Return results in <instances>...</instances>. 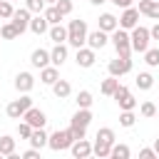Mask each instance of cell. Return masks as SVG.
<instances>
[{"instance_id":"cell-1","label":"cell","mask_w":159,"mask_h":159,"mask_svg":"<svg viewBox=\"0 0 159 159\" xmlns=\"http://www.w3.org/2000/svg\"><path fill=\"white\" fill-rule=\"evenodd\" d=\"M87 22L84 20H70V25H67V45L70 47H75V50H80V47H84L87 45Z\"/></svg>"},{"instance_id":"cell-2","label":"cell","mask_w":159,"mask_h":159,"mask_svg":"<svg viewBox=\"0 0 159 159\" xmlns=\"http://www.w3.org/2000/svg\"><path fill=\"white\" fill-rule=\"evenodd\" d=\"M109 42L114 45V50H117V55H124V57H132V37H129V32L124 30V27H117L114 32H109Z\"/></svg>"},{"instance_id":"cell-3","label":"cell","mask_w":159,"mask_h":159,"mask_svg":"<svg viewBox=\"0 0 159 159\" xmlns=\"http://www.w3.org/2000/svg\"><path fill=\"white\" fill-rule=\"evenodd\" d=\"M129 37H132V50H134V52H142V55H144V52L149 50V40H152L149 27L137 25V27L129 30Z\"/></svg>"},{"instance_id":"cell-4","label":"cell","mask_w":159,"mask_h":159,"mask_svg":"<svg viewBox=\"0 0 159 159\" xmlns=\"http://www.w3.org/2000/svg\"><path fill=\"white\" fill-rule=\"evenodd\" d=\"M30 107H32V97L25 92V94H20V99H12V102L5 107V112H7L10 119H22V114H25Z\"/></svg>"},{"instance_id":"cell-5","label":"cell","mask_w":159,"mask_h":159,"mask_svg":"<svg viewBox=\"0 0 159 159\" xmlns=\"http://www.w3.org/2000/svg\"><path fill=\"white\" fill-rule=\"evenodd\" d=\"M72 134H70V129H57V132H52L50 134V139H47V147L52 149V152H62V149H70L72 147Z\"/></svg>"},{"instance_id":"cell-6","label":"cell","mask_w":159,"mask_h":159,"mask_svg":"<svg viewBox=\"0 0 159 159\" xmlns=\"http://www.w3.org/2000/svg\"><path fill=\"white\" fill-rule=\"evenodd\" d=\"M107 70H109V75H114V77H122V75H127V72H132V57H124V55H117L114 60H109V65H107Z\"/></svg>"},{"instance_id":"cell-7","label":"cell","mask_w":159,"mask_h":159,"mask_svg":"<svg viewBox=\"0 0 159 159\" xmlns=\"http://www.w3.org/2000/svg\"><path fill=\"white\" fill-rule=\"evenodd\" d=\"M112 97H114V102L119 104V109H134V107H137V97H134L124 84H119Z\"/></svg>"},{"instance_id":"cell-8","label":"cell","mask_w":159,"mask_h":159,"mask_svg":"<svg viewBox=\"0 0 159 159\" xmlns=\"http://www.w3.org/2000/svg\"><path fill=\"white\" fill-rule=\"evenodd\" d=\"M30 20H32V12H30L27 7H17V10L12 12V17H10V22L17 27L20 35H22L25 30H30Z\"/></svg>"},{"instance_id":"cell-9","label":"cell","mask_w":159,"mask_h":159,"mask_svg":"<svg viewBox=\"0 0 159 159\" xmlns=\"http://www.w3.org/2000/svg\"><path fill=\"white\" fill-rule=\"evenodd\" d=\"M94 60H97V50H92L89 45H84V47H80V50L75 52V62H77L80 67H92Z\"/></svg>"},{"instance_id":"cell-10","label":"cell","mask_w":159,"mask_h":159,"mask_svg":"<svg viewBox=\"0 0 159 159\" xmlns=\"http://www.w3.org/2000/svg\"><path fill=\"white\" fill-rule=\"evenodd\" d=\"M139 25V10L137 7H124V12L119 15V27L124 30H132Z\"/></svg>"},{"instance_id":"cell-11","label":"cell","mask_w":159,"mask_h":159,"mask_svg":"<svg viewBox=\"0 0 159 159\" xmlns=\"http://www.w3.org/2000/svg\"><path fill=\"white\" fill-rule=\"evenodd\" d=\"M109 42V32H104V30H92V32H87V45L92 47V50H102L104 45Z\"/></svg>"},{"instance_id":"cell-12","label":"cell","mask_w":159,"mask_h":159,"mask_svg":"<svg viewBox=\"0 0 159 159\" xmlns=\"http://www.w3.org/2000/svg\"><path fill=\"white\" fill-rule=\"evenodd\" d=\"M22 119H25V122H30L35 129H40V127H45V124H47L45 112H42V109H37V107H30V109L22 114Z\"/></svg>"},{"instance_id":"cell-13","label":"cell","mask_w":159,"mask_h":159,"mask_svg":"<svg viewBox=\"0 0 159 159\" xmlns=\"http://www.w3.org/2000/svg\"><path fill=\"white\" fill-rule=\"evenodd\" d=\"M70 152H72L75 159H87V157H92V144L87 139H75L72 147H70Z\"/></svg>"},{"instance_id":"cell-14","label":"cell","mask_w":159,"mask_h":159,"mask_svg":"<svg viewBox=\"0 0 159 159\" xmlns=\"http://www.w3.org/2000/svg\"><path fill=\"white\" fill-rule=\"evenodd\" d=\"M67 42H57L52 50H50V62L55 65V67H62L65 65V60H67Z\"/></svg>"},{"instance_id":"cell-15","label":"cell","mask_w":159,"mask_h":159,"mask_svg":"<svg viewBox=\"0 0 159 159\" xmlns=\"http://www.w3.org/2000/svg\"><path fill=\"white\" fill-rule=\"evenodd\" d=\"M30 65H32V67H37V70H42V67L52 65V62H50V50H45V47L32 50V55H30Z\"/></svg>"},{"instance_id":"cell-16","label":"cell","mask_w":159,"mask_h":159,"mask_svg":"<svg viewBox=\"0 0 159 159\" xmlns=\"http://www.w3.org/2000/svg\"><path fill=\"white\" fill-rule=\"evenodd\" d=\"M32 87H35L32 72H17V77H15V89H17L20 94H25V92H30Z\"/></svg>"},{"instance_id":"cell-17","label":"cell","mask_w":159,"mask_h":159,"mask_svg":"<svg viewBox=\"0 0 159 159\" xmlns=\"http://www.w3.org/2000/svg\"><path fill=\"white\" fill-rule=\"evenodd\" d=\"M137 10H139V15H147L152 20H159V0H139Z\"/></svg>"},{"instance_id":"cell-18","label":"cell","mask_w":159,"mask_h":159,"mask_svg":"<svg viewBox=\"0 0 159 159\" xmlns=\"http://www.w3.org/2000/svg\"><path fill=\"white\" fill-rule=\"evenodd\" d=\"M99 30H104V32H114L117 27H119V17H114L112 12H102L99 15V25H97Z\"/></svg>"},{"instance_id":"cell-19","label":"cell","mask_w":159,"mask_h":159,"mask_svg":"<svg viewBox=\"0 0 159 159\" xmlns=\"http://www.w3.org/2000/svg\"><path fill=\"white\" fill-rule=\"evenodd\" d=\"M57 80H60V70H57L55 65H47V67L40 70V82H42V84H50V87H52Z\"/></svg>"},{"instance_id":"cell-20","label":"cell","mask_w":159,"mask_h":159,"mask_svg":"<svg viewBox=\"0 0 159 159\" xmlns=\"http://www.w3.org/2000/svg\"><path fill=\"white\" fill-rule=\"evenodd\" d=\"M30 30H32L35 35H45V32L50 30V22L45 20V15H42V12L32 15V20H30Z\"/></svg>"},{"instance_id":"cell-21","label":"cell","mask_w":159,"mask_h":159,"mask_svg":"<svg viewBox=\"0 0 159 159\" xmlns=\"http://www.w3.org/2000/svg\"><path fill=\"white\" fill-rule=\"evenodd\" d=\"M47 139H50V134L45 132V127H40V129H32V134H30V144L35 147V149H42V147H47Z\"/></svg>"},{"instance_id":"cell-22","label":"cell","mask_w":159,"mask_h":159,"mask_svg":"<svg viewBox=\"0 0 159 159\" xmlns=\"http://www.w3.org/2000/svg\"><path fill=\"white\" fill-rule=\"evenodd\" d=\"M47 35H50V40H52L55 45H57V42H67V27H65L62 22H57V25H50Z\"/></svg>"},{"instance_id":"cell-23","label":"cell","mask_w":159,"mask_h":159,"mask_svg":"<svg viewBox=\"0 0 159 159\" xmlns=\"http://www.w3.org/2000/svg\"><path fill=\"white\" fill-rule=\"evenodd\" d=\"M70 122H72V124H80V127H89V122H92V112H89L87 107H77V112L72 114Z\"/></svg>"},{"instance_id":"cell-24","label":"cell","mask_w":159,"mask_h":159,"mask_svg":"<svg viewBox=\"0 0 159 159\" xmlns=\"http://www.w3.org/2000/svg\"><path fill=\"white\" fill-rule=\"evenodd\" d=\"M52 92H55L57 99H67V97L72 94V84H70L67 80H57V82L52 84Z\"/></svg>"},{"instance_id":"cell-25","label":"cell","mask_w":159,"mask_h":159,"mask_svg":"<svg viewBox=\"0 0 159 159\" xmlns=\"http://www.w3.org/2000/svg\"><path fill=\"white\" fill-rule=\"evenodd\" d=\"M117 87H119V77H114V75H109V77H107V80H102V84H99L102 94H107V97H112Z\"/></svg>"},{"instance_id":"cell-26","label":"cell","mask_w":159,"mask_h":159,"mask_svg":"<svg viewBox=\"0 0 159 159\" xmlns=\"http://www.w3.org/2000/svg\"><path fill=\"white\" fill-rule=\"evenodd\" d=\"M109 152H112V144H109V142H102V139H94V144H92V154H94V157H99V159H104V157H109Z\"/></svg>"},{"instance_id":"cell-27","label":"cell","mask_w":159,"mask_h":159,"mask_svg":"<svg viewBox=\"0 0 159 159\" xmlns=\"http://www.w3.org/2000/svg\"><path fill=\"white\" fill-rule=\"evenodd\" d=\"M42 15H45V20H47L50 25H57V22H62V17H65V15H62L55 5H47V7L42 10Z\"/></svg>"},{"instance_id":"cell-28","label":"cell","mask_w":159,"mask_h":159,"mask_svg":"<svg viewBox=\"0 0 159 159\" xmlns=\"http://www.w3.org/2000/svg\"><path fill=\"white\" fill-rule=\"evenodd\" d=\"M0 152H2V157L15 154V139H12L10 134H2V137H0Z\"/></svg>"},{"instance_id":"cell-29","label":"cell","mask_w":159,"mask_h":159,"mask_svg":"<svg viewBox=\"0 0 159 159\" xmlns=\"http://www.w3.org/2000/svg\"><path fill=\"white\" fill-rule=\"evenodd\" d=\"M134 82H137V87H139V89H144V92H147V89H152V87H154V77H152V75H149V72H139V75H137V80H134Z\"/></svg>"},{"instance_id":"cell-30","label":"cell","mask_w":159,"mask_h":159,"mask_svg":"<svg viewBox=\"0 0 159 159\" xmlns=\"http://www.w3.org/2000/svg\"><path fill=\"white\" fill-rule=\"evenodd\" d=\"M129 154H132V152H129L127 144H117V142L112 144V152H109L112 159H129Z\"/></svg>"},{"instance_id":"cell-31","label":"cell","mask_w":159,"mask_h":159,"mask_svg":"<svg viewBox=\"0 0 159 159\" xmlns=\"http://www.w3.org/2000/svg\"><path fill=\"white\" fill-rule=\"evenodd\" d=\"M0 37H2V40H15V37H20V32H17V27L7 20V22L0 27Z\"/></svg>"},{"instance_id":"cell-32","label":"cell","mask_w":159,"mask_h":159,"mask_svg":"<svg viewBox=\"0 0 159 159\" xmlns=\"http://www.w3.org/2000/svg\"><path fill=\"white\" fill-rule=\"evenodd\" d=\"M75 102H77V107H87V109H89V107H92V102H94V97H92V92H89V89H80Z\"/></svg>"},{"instance_id":"cell-33","label":"cell","mask_w":159,"mask_h":159,"mask_svg":"<svg viewBox=\"0 0 159 159\" xmlns=\"http://www.w3.org/2000/svg\"><path fill=\"white\" fill-rule=\"evenodd\" d=\"M94 139H102V142H109V144H114V142H117V137H114V129H112V127H99Z\"/></svg>"},{"instance_id":"cell-34","label":"cell","mask_w":159,"mask_h":159,"mask_svg":"<svg viewBox=\"0 0 159 159\" xmlns=\"http://www.w3.org/2000/svg\"><path fill=\"white\" fill-rule=\"evenodd\" d=\"M134 122H137V117H134V109H122V114H119V124L122 127H134Z\"/></svg>"},{"instance_id":"cell-35","label":"cell","mask_w":159,"mask_h":159,"mask_svg":"<svg viewBox=\"0 0 159 159\" xmlns=\"http://www.w3.org/2000/svg\"><path fill=\"white\" fill-rule=\"evenodd\" d=\"M144 62H147L149 67H159V47H149V50L144 52Z\"/></svg>"},{"instance_id":"cell-36","label":"cell","mask_w":159,"mask_h":159,"mask_svg":"<svg viewBox=\"0 0 159 159\" xmlns=\"http://www.w3.org/2000/svg\"><path fill=\"white\" fill-rule=\"evenodd\" d=\"M25 7H27L32 15H37V12H42V10L47 7V2H45V0H25Z\"/></svg>"},{"instance_id":"cell-37","label":"cell","mask_w":159,"mask_h":159,"mask_svg":"<svg viewBox=\"0 0 159 159\" xmlns=\"http://www.w3.org/2000/svg\"><path fill=\"white\" fill-rule=\"evenodd\" d=\"M15 12V7L10 5V0H0V20H10Z\"/></svg>"},{"instance_id":"cell-38","label":"cell","mask_w":159,"mask_h":159,"mask_svg":"<svg viewBox=\"0 0 159 159\" xmlns=\"http://www.w3.org/2000/svg\"><path fill=\"white\" fill-rule=\"evenodd\" d=\"M32 129H35V127H32L30 122H25V119H22V122L17 124V137H20V139H30Z\"/></svg>"},{"instance_id":"cell-39","label":"cell","mask_w":159,"mask_h":159,"mask_svg":"<svg viewBox=\"0 0 159 159\" xmlns=\"http://www.w3.org/2000/svg\"><path fill=\"white\" fill-rule=\"evenodd\" d=\"M139 114H142V117H157V104H154V102H142Z\"/></svg>"},{"instance_id":"cell-40","label":"cell","mask_w":159,"mask_h":159,"mask_svg":"<svg viewBox=\"0 0 159 159\" xmlns=\"http://www.w3.org/2000/svg\"><path fill=\"white\" fill-rule=\"evenodd\" d=\"M67 129H70L72 139H84V137H87V127H80V124H72V122H70Z\"/></svg>"},{"instance_id":"cell-41","label":"cell","mask_w":159,"mask_h":159,"mask_svg":"<svg viewBox=\"0 0 159 159\" xmlns=\"http://www.w3.org/2000/svg\"><path fill=\"white\" fill-rule=\"evenodd\" d=\"M55 7H57L62 15H70V12H72V0H57Z\"/></svg>"},{"instance_id":"cell-42","label":"cell","mask_w":159,"mask_h":159,"mask_svg":"<svg viewBox=\"0 0 159 159\" xmlns=\"http://www.w3.org/2000/svg\"><path fill=\"white\" fill-rule=\"evenodd\" d=\"M139 157H142V159H154V157H157V152H154V147H152V149L147 147V149H142V152H139Z\"/></svg>"},{"instance_id":"cell-43","label":"cell","mask_w":159,"mask_h":159,"mask_svg":"<svg viewBox=\"0 0 159 159\" xmlns=\"http://www.w3.org/2000/svg\"><path fill=\"white\" fill-rule=\"evenodd\" d=\"M22 157H25V159H37V157H40V149H35V147H32V149L22 152Z\"/></svg>"},{"instance_id":"cell-44","label":"cell","mask_w":159,"mask_h":159,"mask_svg":"<svg viewBox=\"0 0 159 159\" xmlns=\"http://www.w3.org/2000/svg\"><path fill=\"white\" fill-rule=\"evenodd\" d=\"M109 2H112V5H117V7H122V10H124V7H132V2H134V0H109Z\"/></svg>"},{"instance_id":"cell-45","label":"cell","mask_w":159,"mask_h":159,"mask_svg":"<svg viewBox=\"0 0 159 159\" xmlns=\"http://www.w3.org/2000/svg\"><path fill=\"white\" fill-rule=\"evenodd\" d=\"M149 35H152V40H159V20H157L154 27H149Z\"/></svg>"},{"instance_id":"cell-46","label":"cell","mask_w":159,"mask_h":159,"mask_svg":"<svg viewBox=\"0 0 159 159\" xmlns=\"http://www.w3.org/2000/svg\"><path fill=\"white\" fill-rule=\"evenodd\" d=\"M154 152H157V157H159V137L154 139Z\"/></svg>"},{"instance_id":"cell-47","label":"cell","mask_w":159,"mask_h":159,"mask_svg":"<svg viewBox=\"0 0 159 159\" xmlns=\"http://www.w3.org/2000/svg\"><path fill=\"white\" fill-rule=\"evenodd\" d=\"M92 5H104V2H109V0H89Z\"/></svg>"},{"instance_id":"cell-48","label":"cell","mask_w":159,"mask_h":159,"mask_svg":"<svg viewBox=\"0 0 159 159\" xmlns=\"http://www.w3.org/2000/svg\"><path fill=\"white\" fill-rule=\"evenodd\" d=\"M45 2H47V5H55V2H57V0H45Z\"/></svg>"},{"instance_id":"cell-49","label":"cell","mask_w":159,"mask_h":159,"mask_svg":"<svg viewBox=\"0 0 159 159\" xmlns=\"http://www.w3.org/2000/svg\"><path fill=\"white\" fill-rule=\"evenodd\" d=\"M157 114H159V107H157Z\"/></svg>"},{"instance_id":"cell-50","label":"cell","mask_w":159,"mask_h":159,"mask_svg":"<svg viewBox=\"0 0 159 159\" xmlns=\"http://www.w3.org/2000/svg\"><path fill=\"white\" fill-rule=\"evenodd\" d=\"M0 157H2V152H0Z\"/></svg>"},{"instance_id":"cell-51","label":"cell","mask_w":159,"mask_h":159,"mask_svg":"<svg viewBox=\"0 0 159 159\" xmlns=\"http://www.w3.org/2000/svg\"><path fill=\"white\" fill-rule=\"evenodd\" d=\"M0 40H2V37H0Z\"/></svg>"}]
</instances>
